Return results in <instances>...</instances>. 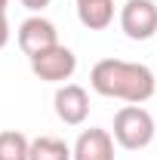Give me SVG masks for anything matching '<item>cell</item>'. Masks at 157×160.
<instances>
[{"label":"cell","instance_id":"cell-11","mask_svg":"<svg viewBox=\"0 0 157 160\" xmlns=\"http://www.w3.org/2000/svg\"><path fill=\"white\" fill-rule=\"evenodd\" d=\"M19 3L25 6V9H31V12L37 16V12H43V9H46V6H49L53 0H19Z\"/></svg>","mask_w":157,"mask_h":160},{"label":"cell","instance_id":"cell-1","mask_svg":"<svg viewBox=\"0 0 157 160\" xmlns=\"http://www.w3.org/2000/svg\"><path fill=\"white\" fill-rule=\"evenodd\" d=\"M89 86L105 99H120L126 105H145L157 92V77L142 62L102 59L89 71Z\"/></svg>","mask_w":157,"mask_h":160},{"label":"cell","instance_id":"cell-4","mask_svg":"<svg viewBox=\"0 0 157 160\" xmlns=\"http://www.w3.org/2000/svg\"><path fill=\"white\" fill-rule=\"evenodd\" d=\"M120 31L129 40H151L157 34V3L154 0H126L120 6Z\"/></svg>","mask_w":157,"mask_h":160},{"label":"cell","instance_id":"cell-12","mask_svg":"<svg viewBox=\"0 0 157 160\" xmlns=\"http://www.w3.org/2000/svg\"><path fill=\"white\" fill-rule=\"evenodd\" d=\"M9 9V0H0V12H6Z\"/></svg>","mask_w":157,"mask_h":160},{"label":"cell","instance_id":"cell-10","mask_svg":"<svg viewBox=\"0 0 157 160\" xmlns=\"http://www.w3.org/2000/svg\"><path fill=\"white\" fill-rule=\"evenodd\" d=\"M31 139L19 129H0V160H28Z\"/></svg>","mask_w":157,"mask_h":160},{"label":"cell","instance_id":"cell-7","mask_svg":"<svg viewBox=\"0 0 157 160\" xmlns=\"http://www.w3.org/2000/svg\"><path fill=\"white\" fill-rule=\"evenodd\" d=\"M74 160H114V136L102 126H89L71 145Z\"/></svg>","mask_w":157,"mask_h":160},{"label":"cell","instance_id":"cell-8","mask_svg":"<svg viewBox=\"0 0 157 160\" xmlns=\"http://www.w3.org/2000/svg\"><path fill=\"white\" fill-rule=\"evenodd\" d=\"M77 19L89 31H105L114 22V0H77Z\"/></svg>","mask_w":157,"mask_h":160},{"label":"cell","instance_id":"cell-9","mask_svg":"<svg viewBox=\"0 0 157 160\" xmlns=\"http://www.w3.org/2000/svg\"><path fill=\"white\" fill-rule=\"evenodd\" d=\"M28 160H74V151L59 136H37V139H31V157Z\"/></svg>","mask_w":157,"mask_h":160},{"label":"cell","instance_id":"cell-2","mask_svg":"<svg viewBox=\"0 0 157 160\" xmlns=\"http://www.w3.org/2000/svg\"><path fill=\"white\" fill-rule=\"evenodd\" d=\"M111 136L123 151H142L148 148L157 136V126H154V117L148 108L142 105H123L117 114H114V129Z\"/></svg>","mask_w":157,"mask_h":160},{"label":"cell","instance_id":"cell-6","mask_svg":"<svg viewBox=\"0 0 157 160\" xmlns=\"http://www.w3.org/2000/svg\"><path fill=\"white\" fill-rule=\"evenodd\" d=\"M53 108L65 126H80L89 117V96L80 83H62L53 96Z\"/></svg>","mask_w":157,"mask_h":160},{"label":"cell","instance_id":"cell-3","mask_svg":"<svg viewBox=\"0 0 157 160\" xmlns=\"http://www.w3.org/2000/svg\"><path fill=\"white\" fill-rule=\"evenodd\" d=\"M74 71H77V56L62 43H56L53 49L31 59V74L37 80H43V83H59L62 86L65 80L74 77Z\"/></svg>","mask_w":157,"mask_h":160},{"label":"cell","instance_id":"cell-5","mask_svg":"<svg viewBox=\"0 0 157 160\" xmlns=\"http://www.w3.org/2000/svg\"><path fill=\"white\" fill-rule=\"evenodd\" d=\"M16 43H19V49L28 56V59H34V56L53 49V46L59 43V31H56V25H53L49 19H43V16L37 12V16H28V19L19 25Z\"/></svg>","mask_w":157,"mask_h":160}]
</instances>
